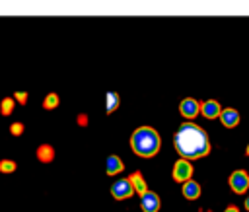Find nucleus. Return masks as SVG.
<instances>
[{
  "instance_id": "f257e3e1",
  "label": "nucleus",
  "mask_w": 249,
  "mask_h": 212,
  "mask_svg": "<svg viewBox=\"0 0 249 212\" xmlns=\"http://www.w3.org/2000/svg\"><path fill=\"white\" fill-rule=\"evenodd\" d=\"M175 148L185 159H196L208 154L210 142H208L206 132L200 126L193 123H185L179 126L175 134Z\"/></svg>"
},
{
  "instance_id": "f03ea898",
  "label": "nucleus",
  "mask_w": 249,
  "mask_h": 212,
  "mask_svg": "<svg viewBox=\"0 0 249 212\" xmlns=\"http://www.w3.org/2000/svg\"><path fill=\"white\" fill-rule=\"evenodd\" d=\"M130 146L132 150L142 156V158H150L154 156L158 150H160V136L154 128L150 126H140L132 132V138H130Z\"/></svg>"
},
{
  "instance_id": "7ed1b4c3",
  "label": "nucleus",
  "mask_w": 249,
  "mask_h": 212,
  "mask_svg": "<svg viewBox=\"0 0 249 212\" xmlns=\"http://www.w3.org/2000/svg\"><path fill=\"white\" fill-rule=\"evenodd\" d=\"M191 173H193V167H191V163L187 159H179L175 163V167H173V179L179 181V183H187Z\"/></svg>"
},
{
  "instance_id": "20e7f679",
  "label": "nucleus",
  "mask_w": 249,
  "mask_h": 212,
  "mask_svg": "<svg viewBox=\"0 0 249 212\" xmlns=\"http://www.w3.org/2000/svg\"><path fill=\"white\" fill-rule=\"evenodd\" d=\"M230 187L235 193H245L249 187V175L245 171H233L230 177Z\"/></svg>"
},
{
  "instance_id": "39448f33",
  "label": "nucleus",
  "mask_w": 249,
  "mask_h": 212,
  "mask_svg": "<svg viewBox=\"0 0 249 212\" xmlns=\"http://www.w3.org/2000/svg\"><path fill=\"white\" fill-rule=\"evenodd\" d=\"M132 191H134V187H132L130 179H119V181L111 187V193H113L115 198H126V196L132 194Z\"/></svg>"
},
{
  "instance_id": "423d86ee",
  "label": "nucleus",
  "mask_w": 249,
  "mask_h": 212,
  "mask_svg": "<svg viewBox=\"0 0 249 212\" xmlns=\"http://www.w3.org/2000/svg\"><path fill=\"white\" fill-rule=\"evenodd\" d=\"M142 210L144 212H158L160 210V198L156 193H144L142 194Z\"/></svg>"
},
{
  "instance_id": "0eeeda50",
  "label": "nucleus",
  "mask_w": 249,
  "mask_h": 212,
  "mask_svg": "<svg viewBox=\"0 0 249 212\" xmlns=\"http://www.w3.org/2000/svg\"><path fill=\"white\" fill-rule=\"evenodd\" d=\"M181 113H183L185 117H195V115L200 113V105L196 103V99L187 97V99L181 101Z\"/></svg>"
},
{
  "instance_id": "6e6552de",
  "label": "nucleus",
  "mask_w": 249,
  "mask_h": 212,
  "mask_svg": "<svg viewBox=\"0 0 249 212\" xmlns=\"http://www.w3.org/2000/svg\"><path fill=\"white\" fill-rule=\"evenodd\" d=\"M200 113H202L204 117H208V119H214V117H218L222 111H220V105H218L216 101H204V103L200 105Z\"/></svg>"
},
{
  "instance_id": "1a4fd4ad",
  "label": "nucleus",
  "mask_w": 249,
  "mask_h": 212,
  "mask_svg": "<svg viewBox=\"0 0 249 212\" xmlns=\"http://www.w3.org/2000/svg\"><path fill=\"white\" fill-rule=\"evenodd\" d=\"M220 119H222V123H224L226 126H235V124L239 123V113H237L235 109H224V111L220 113Z\"/></svg>"
},
{
  "instance_id": "9d476101",
  "label": "nucleus",
  "mask_w": 249,
  "mask_h": 212,
  "mask_svg": "<svg viewBox=\"0 0 249 212\" xmlns=\"http://www.w3.org/2000/svg\"><path fill=\"white\" fill-rule=\"evenodd\" d=\"M183 194H185L187 198H198V194H200V185L189 179V181L183 185Z\"/></svg>"
},
{
  "instance_id": "9b49d317",
  "label": "nucleus",
  "mask_w": 249,
  "mask_h": 212,
  "mask_svg": "<svg viewBox=\"0 0 249 212\" xmlns=\"http://www.w3.org/2000/svg\"><path fill=\"white\" fill-rule=\"evenodd\" d=\"M121 171H123V161H121V158L109 156V158H107V173H109V175H117V173H121Z\"/></svg>"
},
{
  "instance_id": "f8f14e48",
  "label": "nucleus",
  "mask_w": 249,
  "mask_h": 212,
  "mask_svg": "<svg viewBox=\"0 0 249 212\" xmlns=\"http://www.w3.org/2000/svg\"><path fill=\"white\" fill-rule=\"evenodd\" d=\"M37 158L41 159V161H51L53 158H54V150H53V146L51 144H43V146H39L37 148Z\"/></svg>"
},
{
  "instance_id": "ddd939ff",
  "label": "nucleus",
  "mask_w": 249,
  "mask_h": 212,
  "mask_svg": "<svg viewBox=\"0 0 249 212\" xmlns=\"http://www.w3.org/2000/svg\"><path fill=\"white\" fill-rule=\"evenodd\" d=\"M130 183H132L134 191H136V193H140V196H142L144 193H148V189H146V183H144V179H142V175H140V173H132V177H130Z\"/></svg>"
},
{
  "instance_id": "4468645a",
  "label": "nucleus",
  "mask_w": 249,
  "mask_h": 212,
  "mask_svg": "<svg viewBox=\"0 0 249 212\" xmlns=\"http://www.w3.org/2000/svg\"><path fill=\"white\" fill-rule=\"evenodd\" d=\"M119 105V95L115 91H109L107 93V113H113Z\"/></svg>"
},
{
  "instance_id": "2eb2a0df",
  "label": "nucleus",
  "mask_w": 249,
  "mask_h": 212,
  "mask_svg": "<svg viewBox=\"0 0 249 212\" xmlns=\"http://www.w3.org/2000/svg\"><path fill=\"white\" fill-rule=\"evenodd\" d=\"M45 109H54L56 105H58V95L56 93H49L47 97H45Z\"/></svg>"
},
{
  "instance_id": "dca6fc26",
  "label": "nucleus",
  "mask_w": 249,
  "mask_h": 212,
  "mask_svg": "<svg viewBox=\"0 0 249 212\" xmlns=\"http://www.w3.org/2000/svg\"><path fill=\"white\" fill-rule=\"evenodd\" d=\"M0 109H2V115H10L12 109H14V99H12V97H6V99L2 101V105H0Z\"/></svg>"
},
{
  "instance_id": "f3484780",
  "label": "nucleus",
  "mask_w": 249,
  "mask_h": 212,
  "mask_svg": "<svg viewBox=\"0 0 249 212\" xmlns=\"http://www.w3.org/2000/svg\"><path fill=\"white\" fill-rule=\"evenodd\" d=\"M16 169V163L12 161V159H2L0 161V171H4V173H12Z\"/></svg>"
},
{
  "instance_id": "a211bd4d",
  "label": "nucleus",
  "mask_w": 249,
  "mask_h": 212,
  "mask_svg": "<svg viewBox=\"0 0 249 212\" xmlns=\"http://www.w3.org/2000/svg\"><path fill=\"white\" fill-rule=\"evenodd\" d=\"M10 130H12V134H16V136H18V134H21V132H23V124H21V123H14V124L10 126Z\"/></svg>"
},
{
  "instance_id": "6ab92c4d",
  "label": "nucleus",
  "mask_w": 249,
  "mask_h": 212,
  "mask_svg": "<svg viewBox=\"0 0 249 212\" xmlns=\"http://www.w3.org/2000/svg\"><path fill=\"white\" fill-rule=\"evenodd\" d=\"M16 97H18V101H21V103L27 101V93H25V91H16Z\"/></svg>"
},
{
  "instance_id": "aec40b11",
  "label": "nucleus",
  "mask_w": 249,
  "mask_h": 212,
  "mask_svg": "<svg viewBox=\"0 0 249 212\" xmlns=\"http://www.w3.org/2000/svg\"><path fill=\"white\" fill-rule=\"evenodd\" d=\"M226 212H239V210H237L235 206H228V208H226Z\"/></svg>"
},
{
  "instance_id": "412c9836",
  "label": "nucleus",
  "mask_w": 249,
  "mask_h": 212,
  "mask_svg": "<svg viewBox=\"0 0 249 212\" xmlns=\"http://www.w3.org/2000/svg\"><path fill=\"white\" fill-rule=\"evenodd\" d=\"M78 121H80V124H84V123H88V119H86V117H84V115H82V117H80V119H78Z\"/></svg>"
},
{
  "instance_id": "4be33fe9",
  "label": "nucleus",
  "mask_w": 249,
  "mask_h": 212,
  "mask_svg": "<svg viewBox=\"0 0 249 212\" xmlns=\"http://www.w3.org/2000/svg\"><path fill=\"white\" fill-rule=\"evenodd\" d=\"M245 208H247V210H249V198H247V200H245Z\"/></svg>"
},
{
  "instance_id": "5701e85b",
  "label": "nucleus",
  "mask_w": 249,
  "mask_h": 212,
  "mask_svg": "<svg viewBox=\"0 0 249 212\" xmlns=\"http://www.w3.org/2000/svg\"><path fill=\"white\" fill-rule=\"evenodd\" d=\"M247 154H249V146H247Z\"/></svg>"
}]
</instances>
